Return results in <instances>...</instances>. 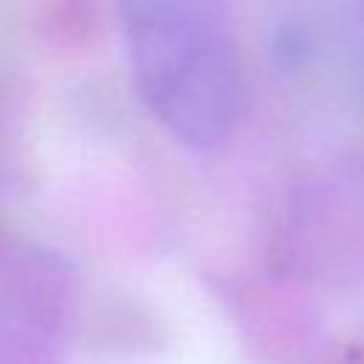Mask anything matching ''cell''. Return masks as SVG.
I'll return each instance as SVG.
<instances>
[{"instance_id":"cell-1","label":"cell","mask_w":364,"mask_h":364,"mask_svg":"<svg viewBox=\"0 0 364 364\" xmlns=\"http://www.w3.org/2000/svg\"><path fill=\"white\" fill-rule=\"evenodd\" d=\"M122 48L145 111L185 148L219 151L245 114V71L225 0H117Z\"/></svg>"}]
</instances>
